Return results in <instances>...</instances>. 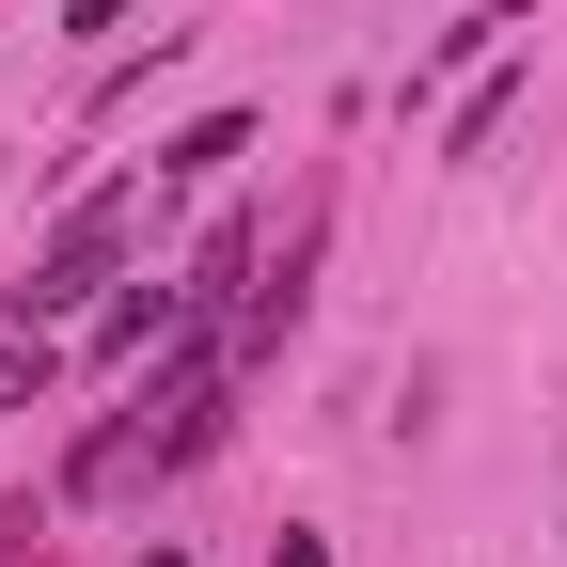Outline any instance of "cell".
Instances as JSON below:
<instances>
[{
  "label": "cell",
  "instance_id": "cell-1",
  "mask_svg": "<svg viewBox=\"0 0 567 567\" xmlns=\"http://www.w3.org/2000/svg\"><path fill=\"white\" fill-rule=\"evenodd\" d=\"M126 237H142V189H95L80 221H63V237L32 252V284H17V300H32V316H63L80 284H111V252H126Z\"/></svg>",
  "mask_w": 567,
  "mask_h": 567
},
{
  "label": "cell",
  "instance_id": "cell-2",
  "mask_svg": "<svg viewBox=\"0 0 567 567\" xmlns=\"http://www.w3.org/2000/svg\"><path fill=\"white\" fill-rule=\"evenodd\" d=\"M237 142H252V111H205V126H174V142H158V174L189 189V174H221V158H237Z\"/></svg>",
  "mask_w": 567,
  "mask_h": 567
},
{
  "label": "cell",
  "instance_id": "cell-3",
  "mask_svg": "<svg viewBox=\"0 0 567 567\" xmlns=\"http://www.w3.org/2000/svg\"><path fill=\"white\" fill-rule=\"evenodd\" d=\"M505 111H520V63H488V80L457 95V158H473V142H505Z\"/></svg>",
  "mask_w": 567,
  "mask_h": 567
},
{
  "label": "cell",
  "instance_id": "cell-4",
  "mask_svg": "<svg viewBox=\"0 0 567 567\" xmlns=\"http://www.w3.org/2000/svg\"><path fill=\"white\" fill-rule=\"evenodd\" d=\"M48 394V331H0V410H32Z\"/></svg>",
  "mask_w": 567,
  "mask_h": 567
},
{
  "label": "cell",
  "instance_id": "cell-5",
  "mask_svg": "<svg viewBox=\"0 0 567 567\" xmlns=\"http://www.w3.org/2000/svg\"><path fill=\"white\" fill-rule=\"evenodd\" d=\"M268 567H331V551H316V536H268Z\"/></svg>",
  "mask_w": 567,
  "mask_h": 567
}]
</instances>
